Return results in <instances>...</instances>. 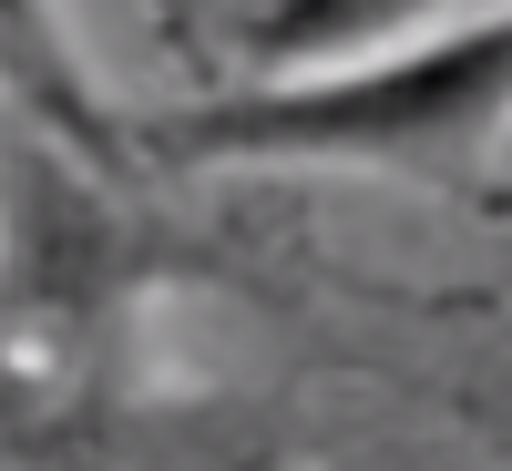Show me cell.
<instances>
[{
    "label": "cell",
    "instance_id": "obj_1",
    "mask_svg": "<svg viewBox=\"0 0 512 471\" xmlns=\"http://www.w3.org/2000/svg\"><path fill=\"white\" fill-rule=\"evenodd\" d=\"M512 123V0H482L451 31H420L379 62L308 82H236L144 123L164 164H297V175H461Z\"/></svg>",
    "mask_w": 512,
    "mask_h": 471
},
{
    "label": "cell",
    "instance_id": "obj_2",
    "mask_svg": "<svg viewBox=\"0 0 512 471\" xmlns=\"http://www.w3.org/2000/svg\"><path fill=\"white\" fill-rule=\"evenodd\" d=\"M134 287H144V246L103 205V175L21 134L0 164V410H11V390L21 400L72 390L123 328Z\"/></svg>",
    "mask_w": 512,
    "mask_h": 471
},
{
    "label": "cell",
    "instance_id": "obj_3",
    "mask_svg": "<svg viewBox=\"0 0 512 471\" xmlns=\"http://www.w3.org/2000/svg\"><path fill=\"white\" fill-rule=\"evenodd\" d=\"M0 113L21 134L62 144L93 175H123L134 164V123L113 113V93L93 82V52L62 21V0H0Z\"/></svg>",
    "mask_w": 512,
    "mask_h": 471
},
{
    "label": "cell",
    "instance_id": "obj_4",
    "mask_svg": "<svg viewBox=\"0 0 512 471\" xmlns=\"http://www.w3.org/2000/svg\"><path fill=\"white\" fill-rule=\"evenodd\" d=\"M482 0H256L246 11V72L256 82H308V72H349L379 62L420 31H451Z\"/></svg>",
    "mask_w": 512,
    "mask_h": 471
}]
</instances>
